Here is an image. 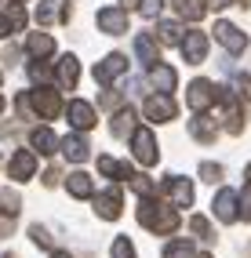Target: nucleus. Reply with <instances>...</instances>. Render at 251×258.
<instances>
[{"instance_id":"f257e3e1","label":"nucleus","mask_w":251,"mask_h":258,"mask_svg":"<svg viewBox=\"0 0 251 258\" xmlns=\"http://www.w3.org/2000/svg\"><path fill=\"white\" fill-rule=\"evenodd\" d=\"M139 222L157 236H171L178 229V211H175V204H167V200L139 197Z\"/></svg>"},{"instance_id":"f03ea898","label":"nucleus","mask_w":251,"mask_h":258,"mask_svg":"<svg viewBox=\"0 0 251 258\" xmlns=\"http://www.w3.org/2000/svg\"><path fill=\"white\" fill-rule=\"evenodd\" d=\"M128 142H131V153H135V160H139L142 167H153V164L160 160V153H157V139H153V131H149V127H135Z\"/></svg>"},{"instance_id":"7ed1b4c3","label":"nucleus","mask_w":251,"mask_h":258,"mask_svg":"<svg viewBox=\"0 0 251 258\" xmlns=\"http://www.w3.org/2000/svg\"><path fill=\"white\" fill-rule=\"evenodd\" d=\"M142 113L153 120V124H171V120L178 116V106H175V98H171V95L157 91V95H149V98L142 102Z\"/></svg>"},{"instance_id":"20e7f679","label":"nucleus","mask_w":251,"mask_h":258,"mask_svg":"<svg viewBox=\"0 0 251 258\" xmlns=\"http://www.w3.org/2000/svg\"><path fill=\"white\" fill-rule=\"evenodd\" d=\"M29 102H33V113L44 116V120H55L62 113V98L55 88H44V84H37V88L29 91Z\"/></svg>"},{"instance_id":"39448f33","label":"nucleus","mask_w":251,"mask_h":258,"mask_svg":"<svg viewBox=\"0 0 251 258\" xmlns=\"http://www.w3.org/2000/svg\"><path fill=\"white\" fill-rule=\"evenodd\" d=\"M160 193L167 197V204H175V208H190L193 204V182L182 178V175H167L160 182Z\"/></svg>"},{"instance_id":"423d86ee","label":"nucleus","mask_w":251,"mask_h":258,"mask_svg":"<svg viewBox=\"0 0 251 258\" xmlns=\"http://www.w3.org/2000/svg\"><path fill=\"white\" fill-rule=\"evenodd\" d=\"M186 102H190V109L193 113H204V109H211L215 102H219V88H215L211 80H193L190 84V91H186Z\"/></svg>"},{"instance_id":"0eeeda50","label":"nucleus","mask_w":251,"mask_h":258,"mask_svg":"<svg viewBox=\"0 0 251 258\" xmlns=\"http://www.w3.org/2000/svg\"><path fill=\"white\" fill-rule=\"evenodd\" d=\"M91 204H95V215H98V218H106V222L120 218V211H124V197H120V189H116V185L102 189V193H95Z\"/></svg>"},{"instance_id":"6e6552de","label":"nucleus","mask_w":251,"mask_h":258,"mask_svg":"<svg viewBox=\"0 0 251 258\" xmlns=\"http://www.w3.org/2000/svg\"><path fill=\"white\" fill-rule=\"evenodd\" d=\"M219 106H222V127H226L229 135H240V131H244V113H240L237 95L219 88Z\"/></svg>"},{"instance_id":"1a4fd4ad","label":"nucleus","mask_w":251,"mask_h":258,"mask_svg":"<svg viewBox=\"0 0 251 258\" xmlns=\"http://www.w3.org/2000/svg\"><path fill=\"white\" fill-rule=\"evenodd\" d=\"M215 40H219L229 55H240V51H247V33H240L233 22H215Z\"/></svg>"},{"instance_id":"9d476101","label":"nucleus","mask_w":251,"mask_h":258,"mask_svg":"<svg viewBox=\"0 0 251 258\" xmlns=\"http://www.w3.org/2000/svg\"><path fill=\"white\" fill-rule=\"evenodd\" d=\"M211 211H215V218L219 222H237L240 218V197L233 193V189H219V193H215V204H211Z\"/></svg>"},{"instance_id":"9b49d317","label":"nucleus","mask_w":251,"mask_h":258,"mask_svg":"<svg viewBox=\"0 0 251 258\" xmlns=\"http://www.w3.org/2000/svg\"><path fill=\"white\" fill-rule=\"evenodd\" d=\"M182 58H186L190 66H200L208 58V33L200 29H190L186 37H182Z\"/></svg>"},{"instance_id":"f8f14e48","label":"nucleus","mask_w":251,"mask_h":258,"mask_svg":"<svg viewBox=\"0 0 251 258\" xmlns=\"http://www.w3.org/2000/svg\"><path fill=\"white\" fill-rule=\"evenodd\" d=\"M66 116H70V124L77 131H91L95 127V106H91V102H84V98H73L70 106H66Z\"/></svg>"},{"instance_id":"ddd939ff","label":"nucleus","mask_w":251,"mask_h":258,"mask_svg":"<svg viewBox=\"0 0 251 258\" xmlns=\"http://www.w3.org/2000/svg\"><path fill=\"white\" fill-rule=\"evenodd\" d=\"M62 157L66 160H70V164H84V160H88L91 157V142L88 139H84V135L77 131V135H66V139H62Z\"/></svg>"},{"instance_id":"4468645a","label":"nucleus","mask_w":251,"mask_h":258,"mask_svg":"<svg viewBox=\"0 0 251 258\" xmlns=\"http://www.w3.org/2000/svg\"><path fill=\"white\" fill-rule=\"evenodd\" d=\"M95 22H98V29H102V33H109V37H120V33H128V11H120V8H102Z\"/></svg>"},{"instance_id":"2eb2a0df","label":"nucleus","mask_w":251,"mask_h":258,"mask_svg":"<svg viewBox=\"0 0 251 258\" xmlns=\"http://www.w3.org/2000/svg\"><path fill=\"white\" fill-rule=\"evenodd\" d=\"M33 171H37V157H33V153H26V149H19V153L11 157V164H8L11 182H26V178H33Z\"/></svg>"},{"instance_id":"dca6fc26","label":"nucleus","mask_w":251,"mask_h":258,"mask_svg":"<svg viewBox=\"0 0 251 258\" xmlns=\"http://www.w3.org/2000/svg\"><path fill=\"white\" fill-rule=\"evenodd\" d=\"M149 84H153L157 91L171 95V91H175V84H178V73L171 70V66H164V62H153V66H149Z\"/></svg>"},{"instance_id":"f3484780","label":"nucleus","mask_w":251,"mask_h":258,"mask_svg":"<svg viewBox=\"0 0 251 258\" xmlns=\"http://www.w3.org/2000/svg\"><path fill=\"white\" fill-rule=\"evenodd\" d=\"M62 146V139H55V131L51 127H37L29 135V149L33 153H40V157H55V149Z\"/></svg>"},{"instance_id":"a211bd4d","label":"nucleus","mask_w":251,"mask_h":258,"mask_svg":"<svg viewBox=\"0 0 251 258\" xmlns=\"http://www.w3.org/2000/svg\"><path fill=\"white\" fill-rule=\"evenodd\" d=\"M124 70H128V58H124V55H109V58H102V62L95 66V80H98V84H109V80L120 77Z\"/></svg>"},{"instance_id":"6ab92c4d","label":"nucleus","mask_w":251,"mask_h":258,"mask_svg":"<svg viewBox=\"0 0 251 258\" xmlns=\"http://www.w3.org/2000/svg\"><path fill=\"white\" fill-rule=\"evenodd\" d=\"M77 77H80L77 55H62V58H58V88H62V91H73V88H77Z\"/></svg>"},{"instance_id":"aec40b11","label":"nucleus","mask_w":251,"mask_h":258,"mask_svg":"<svg viewBox=\"0 0 251 258\" xmlns=\"http://www.w3.org/2000/svg\"><path fill=\"white\" fill-rule=\"evenodd\" d=\"M26 51H29L33 58L55 55V37H51V33H29V37H26Z\"/></svg>"},{"instance_id":"412c9836","label":"nucleus","mask_w":251,"mask_h":258,"mask_svg":"<svg viewBox=\"0 0 251 258\" xmlns=\"http://www.w3.org/2000/svg\"><path fill=\"white\" fill-rule=\"evenodd\" d=\"M66 189H70V197H77V200L95 197V185H91V175H88V171H73V175L66 178Z\"/></svg>"},{"instance_id":"4be33fe9","label":"nucleus","mask_w":251,"mask_h":258,"mask_svg":"<svg viewBox=\"0 0 251 258\" xmlns=\"http://www.w3.org/2000/svg\"><path fill=\"white\" fill-rule=\"evenodd\" d=\"M190 135H193V139L197 142H215V135H219V127H215V120H208L204 113H197L193 120H190Z\"/></svg>"},{"instance_id":"5701e85b","label":"nucleus","mask_w":251,"mask_h":258,"mask_svg":"<svg viewBox=\"0 0 251 258\" xmlns=\"http://www.w3.org/2000/svg\"><path fill=\"white\" fill-rule=\"evenodd\" d=\"M109 131H113V139H131V131H135V109H128V106L116 109Z\"/></svg>"},{"instance_id":"b1692460","label":"nucleus","mask_w":251,"mask_h":258,"mask_svg":"<svg viewBox=\"0 0 251 258\" xmlns=\"http://www.w3.org/2000/svg\"><path fill=\"white\" fill-rule=\"evenodd\" d=\"M204 11H208L204 0H175V15H178V19L200 22V19H204Z\"/></svg>"},{"instance_id":"393cba45","label":"nucleus","mask_w":251,"mask_h":258,"mask_svg":"<svg viewBox=\"0 0 251 258\" xmlns=\"http://www.w3.org/2000/svg\"><path fill=\"white\" fill-rule=\"evenodd\" d=\"M98 171H102L106 178H131L135 171H131L128 164H120L116 157H98Z\"/></svg>"},{"instance_id":"a878e982","label":"nucleus","mask_w":251,"mask_h":258,"mask_svg":"<svg viewBox=\"0 0 251 258\" xmlns=\"http://www.w3.org/2000/svg\"><path fill=\"white\" fill-rule=\"evenodd\" d=\"M135 55L146 62V66H153V62H160L157 58V40L149 37V33H142V37H135Z\"/></svg>"},{"instance_id":"bb28decb","label":"nucleus","mask_w":251,"mask_h":258,"mask_svg":"<svg viewBox=\"0 0 251 258\" xmlns=\"http://www.w3.org/2000/svg\"><path fill=\"white\" fill-rule=\"evenodd\" d=\"M182 37H186V33H182L178 22H160L157 26V40L160 44H182Z\"/></svg>"},{"instance_id":"cd10ccee","label":"nucleus","mask_w":251,"mask_h":258,"mask_svg":"<svg viewBox=\"0 0 251 258\" xmlns=\"http://www.w3.org/2000/svg\"><path fill=\"white\" fill-rule=\"evenodd\" d=\"M164 258H197V247H193V240H171L164 247Z\"/></svg>"},{"instance_id":"c85d7f7f","label":"nucleus","mask_w":251,"mask_h":258,"mask_svg":"<svg viewBox=\"0 0 251 258\" xmlns=\"http://www.w3.org/2000/svg\"><path fill=\"white\" fill-rule=\"evenodd\" d=\"M0 204H4V215H8V218H15V215H19V208H22V200H19L15 189H0Z\"/></svg>"},{"instance_id":"c756f323","label":"nucleus","mask_w":251,"mask_h":258,"mask_svg":"<svg viewBox=\"0 0 251 258\" xmlns=\"http://www.w3.org/2000/svg\"><path fill=\"white\" fill-rule=\"evenodd\" d=\"M29 80H33V84H44V80H51V66H47L44 58H37V62L29 66Z\"/></svg>"},{"instance_id":"7c9ffc66","label":"nucleus","mask_w":251,"mask_h":258,"mask_svg":"<svg viewBox=\"0 0 251 258\" xmlns=\"http://www.w3.org/2000/svg\"><path fill=\"white\" fill-rule=\"evenodd\" d=\"M190 229H193L200 240H215V233H211V222H208V218H200V215H193V218H190Z\"/></svg>"},{"instance_id":"2f4dec72","label":"nucleus","mask_w":251,"mask_h":258,"mask_svg":"<svg viewBox=\"0 0 251 258\" xmlns=\"http://www.w3.org/2000/svg\"><path fill=\"white\" fill-rule=\"evenodd\" d=\"M113 258H135V244L128 236H116L113 240Z\"/></svg>"},{"instance_id":"473e14b6","label":"nucleus","mask_w":251,"mask_h":258,"mask_svg":"<svg viewBox=\"0 0 251 258\" xmlns=\"http://www.w3.org/2000/svg\"><path fill=\"white\" fill-rule=\"evenodd\" d=\"M233 88H237V95H240L244 102H251V77H247V73H237V77H233Z\"/></svg>"},{"instance_id":"72a5a7b5","label":"nucleus","mask_w":251,"mask_h":258,"mask_svg":"<svg viewBox=\"0 0 251 258\" xmlns=\"http://www.w3.org/2000/svg\"><path fill=\"white\" fill-rule=\"evenodd\" d=\"M128 182H131V189H135L139 197H149V193H153V182H149L146 175H131Z\"/></svg>"},{"instance_id":"f704fd0d","label":"nucleus","mask_w":251,"mask_h":258,"mask_svg":"<svg viewBox=\"0 0 251 258\" xmlns=\"http://www.w3.org/2000/svg\"><path fill=\"white\" fill-rule=\"evenodd\" d=\"M222 178V164H200V182H219Z\"/></svg>"},{"instance_id":"c9c22d12","label":"nucleus","mask_w":251,"mask_h":258,"mask_svg":"<svg viewBox=\"0 0 251 258\" xmlns=\"http://www.w3.org/2000/svg\"><path fill=\"white\" fill-rule=\"evenodd\" d=\"M164 8V0H139V11H142V19H157Z\"/></svg>"},{"instance_id":"e433bc0d","label":"nucleus","mask_w":251,"mask_h":258,"mask_svg":"<svg viewBox=\"0 0 251 258\" xmlns=\"http://www.w3.org/2000/svg\"><path fill=\"white\" fill-rule=\"evenodd\" d=\"M37 22H40V26L55 22V0H44V4L37 8Z\"/></svg>"},{"instance_id":"4c0bfd02","label":"nucleus","mask_w":251,"mask_h":258,"mask_svg":"<svg viewBox=\"0 0 251 258\" xmlns=\"http://www.w3.org/2000/svg\"><path fill=\"white\" fill-rule=\"evenodd\" d=\"M29 236H33V244H37V247H51V236H47L44 226H29Z\"/></svg>"},{"instance_id":"58836bf2","label":"nucleus","mask_w":251,"mask_h":258,"mask_svg":"<svg viewBox=\"0 0 251 258\" xmlns=\"http://www.w3.org/2000/svg\"><path fill=\"white\" fill-rule=\"evenodd\" d=\"M8 15H11V22H15V29L22 33V29H26V8H22V4H11V8H8Z\"/></svg>"},{"instance_id":"ea45409f","label":"nucleus","mask_w":251,"mask_h":258,"mask_svg":"<svg viewBox=\"0 0 251 258\" xmlns=\"http://www.w3.org/2000/svg\"><path fill=\"white\" fill-rule=\"evenodd\" d=\"M15 109H19V116H22V120H29V116H33V102H29V95H26V91L15 98Z\"/></svg>"},{"instance_id":"a19ab883","label":"nucleus","mask_w":251,"mask_h":258,"mask_svg":"<svg viewBox=\"0 0 251 258\" xmlns=\"http://www.w3.org/2000/svg\"><path fill=\"white\" fill-rule=\"evenodd\" d=\"M98 106H102V109H116V106H120V91H106L102 98H98Z\"/></svg>"},{"instance_id":"79ce46f5","label":"nucleus","mask_w":251,"mask_h":258,"mask_svg":"<svg viewBox=\"0 0 251 258\" xmlns=\"http://www.w3.org/2000/svg\"><path fill=\"white\" fill-rule=\"evenodd\" d=\"M58 182H62V171H58V167L51 164V167H47V171H44V185H47V189H55Z\"/></svg>"},{"instance_id":"37998d69","label":"nucleus","mask_w":251,"mask_h":258,"mask_svg":"<svg viewBox=\"0 0 251 258\" xmlns=\"http://www.w3.org/2000/svg\"><path fill=\"white\" fill-rule=\"evenodd\" d=\"M11 33H19V29H15V22H11L8 11H0V37H11Z\"/></svg>"},{"instance_id":"c03bdc74","label":"nucleus","mask_w":251,"mask_h":258,"mask_svg":"<svg viewBox=\"0 0 251 258\" xmlns=\"http://www.w3.org/2000/svg\"><path fill=\"white\" fill-rule=\"evenodd\" d=\"M240 218H251V182H247V189L240 193Z\"/></svg>"},{"instance_id":"a18cd8bd","label":"nucleus","mask_w":251,"mask_h":258,"mask_svg":"<svg viewBox=\"0 0 251 258\" xmlns=\"http://www.w3.org/2000/svg\"><path fill=\"white\" fill-rule=\"evenodd\" d=\"M208 8H215V11H222V8H229V0H204Z\"/></svg>"},{"instance_id":"49530a36","label":"nucleus","mask_w":251,"mask_h":258,"mask_svg":"<svg viewBox=\"0 0 251 258\" xmlns=\"http://www.w3.org/2000/svg\"><path fill=\"white\" fill-rule=\"evenodd\" d=\"M51 258H73V254H66V251H55V254H51Z\"/></svg>"},{"instance_id":"de8ad7c7","label":"nucleus","mask_w":251,"mask_h":258,"mask_svg":"<svg viewBox=\"0 0 251 258\" xmlns=\"http://www.w3.org/2000/svg\"><path fill=\"white\" fill-rule=\"evenodd\" d=\"M120 4H128V8H139V0H120Z\"/></svg>"},{"instance_id":"09e8293b","label":"nucleus","mask_w":251,"mask_h":258,"mask_svg":"<svg viewBox=\"0 0 251 258\" xmlns=\"http://www.w3.org/2000/svg\"><path fill=\"white\" fill-rule=\"evenodd\" d=\"M247 182H251V164H247Z\"/></svg>"},{"instance_id":"8fccbe9b","label":"nucleus","mask_w":251,"mask_h":258,"mask_svg":"<svg viewBox=\"0 0 251 258\" xmlns=\"http://www.w3.org/2000/svg\"><path fill=\"white\" fill-rule=\"evenodd\" d=\"M244 254H247V258H251V244H247V251H244Z\"/></svg>"},{"instance_id":"3c124183","label":"nucleus","mask_w":251,"mask_h":258,"mask_svg":"<svg viewBox=\"0 0 251 258\" xmlns=\"http://www.w3.org/2000/svg\"><path fill=\"white\" fill-rule=\"evenodd\" d=\"M0 113H4V98H0Z\"/></svg>"},{"instance_id":"603ef678","label":"nucleus","mask_w":251,"mask_h":258,"mask_svg":"<svg viewBox=\"0 0 251 258\" xmlns=\"http://www.w3.org/2000/svg\"><path fill=\"white\" fill-rule=\"evenodd\" d=\"M240 8H247V0H240Z\"/></svg>"},{"instance_id":"864d4df0","label":"nucleus","mask_w":251,"mask_h":258,"mask_svg":"<svg viewBox=\"0 0 251 258\" xmlns=\"http://www.w3.org/2000/svg\"><path fill=\"white\" fill-rule=\"evenodd\" d=\"M15 4H26V0H15Z\"/></svg>"},{"instance_id":"5fc2aeb1","label":"nucleus","mask_w":251,"mask_h":258,"mask_svg":"<svg viewBox=\"0 0 251 258\" xmlns=\"http://www.w3.org/2000/svg\"><path fill=\"white\" fill-rule=\"evenodd\" d=\"M200 258H211V254H200Z\"/></svg>"},{"instance_id":"6e6d98bb","label":"nucleus","mask_w":251,"mask_h":258,"mask_svg":"<svg viewBox=\"0 0 251 258\" xmlns=\"http://www.w3.org/2000/svg\"><path fill=\"white\" fill-rule=\"evenodd\" d=\"M0 80H4V77H0Z\"/></svg>"}]
</instances>
